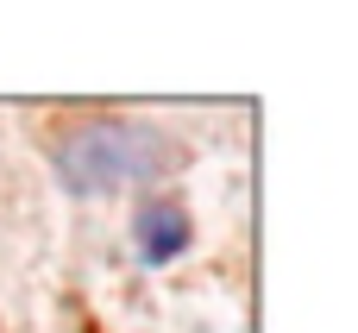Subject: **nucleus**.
<instances>
[{
  "label": "nucleus",
  "instance_id": "obj_2",
  "mask_svg": "<svg viewBox=\"0 0 358 333\" xmlns=\"http://www.w3.org/2000/svg\"><path fill=\"white\" fill-rule=\"evenodd\" d=\"M189 246H195V227H189V208H182V201L151 195V201L132 214V252H138V264L164 271V264H176Z\"/></svg>",
  "mask_w": 358,
  "mask_h": 333
},
{
  "label": "nucleus",
  "instance_id": "obj_1",
  "mask_svg": "<svg viewBox=\"0 0 358 333\" xmlns=\"http://www.w3.org/2000/svg\"><path fill=\"white\" fill-rule=\"evenodd\" d=\"M182 164V145L151 120H82L57 145V176L69 195H120L157 183Z\"/></svg>",
  "mask_w": 358,
  "mask_h": 333
}]
</instances>
